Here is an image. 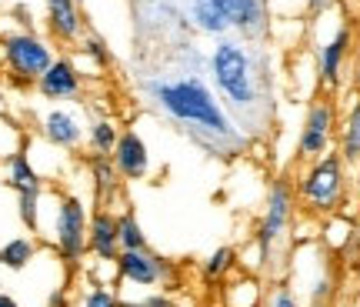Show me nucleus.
Segmentation results:
<instances>
[{
    "instance_id": "nucleus-18",
    "label": "nucleus",
    "mask_w": 360,
    "mask_h": 307,
    "mask_svg": "<svg viewBox=\"0 0 360 307\" xmlns=\"http://www.w3.org/2000/svg\"><path fill=\"white\" fill-rule=\"evenodd\" d=\"M337 154L347 161V167L360 164V97L350 104V111L340 120V130H337Z\"/></svg>"
},
{
    "instance_id": "nucleus-15",
    "label": "nucleus",
    "mask_w": 360,
    "mask_h": 307,
    "mask_svg": "<svg viewBox=\"0 0 360 307\" xmlns=\"http://www.w3.org/2000/svg\"><path fill=\"white\" fill-rule=\"evenodd\" d=\"M87 254L97 261H117L120 254V241H117V214L110 207H97L90 214L87 227Z\"/></svg>"
},
{
    "instance_id": "nucleus-2",
    "label": "nucleus",
    "mask_w": 360,
    "mask_h": 307,
    "mask_svg": "<svg viewBox=\"0 0 360 307\" xmlns=\"http://www.w3.org/2000/svg\"><path fill=\"white\" fill-rule=\"evenodd\" d=\"M260 47L264 44H247L231 34L214 40V47L207 51V80L250 141L267 130L274 114L270 74Z\"/></svg>"
},
{
    "instance_id": "nucleus-6",
    "label": "nucleus",
    "mask_w": 360,
    "mask_h": 307,
    "mask_svg": "<svg viewBox=\"0 0 360 307\" xmlns=\"http://www.w3.org/2000/svg\"><path fill=\"white\" fill-rule=\"evenodd\" d=\"M294 214H297L294 180L281 174V177L270 180L267 197H264V214H260V224H257V237H254V247L260 254V274L270 268L274 251L287 241V234L294 227Z\"/></svg>"
},
{
    "instance_id": "nucleus-30",
    "label": "nucleus",
    "mask_w": 360,
    "mask_h": 307,
    "mask_svg": "<svg viewBox=\"0 0 360 307\" xmlns=\"http://www.w3.org/2000/svg\"><path fill=\"white\" fill-rule=\"evenodd\" d=\"M327 7H334V0H307V13H314V17L327 11Z\"/></svg>"
},
{
    "instance_id": "nucleus-23",
    "label": "nucleus",
    "mask_w": 360,
    "mask_h": 307,
    "mask_svg": "<svg viewBox=\"0 0 360 307\" xmlns=\"http://www.w3.org/2000/svg\"><path fill=\"white\" fill-rule=\"evenodd\" d=\"M233 268H237V251H233V247H217V251L204 261L200 274H204L207 281H224V277H231Z\"/></svg>"
},
{
    "instance_id": "nucleus-25",
    "label": "nucleus",
    "mask_w": 360,
    "mask_h": 307,
    "mask_svg": "<svg viewBox=\"0 0 360 307\" xmlns=\"http://www.w3.org/2000/svg\"><path fill=\"white\" fill-rule=\"evenodd\" d=\"M80 307H120V294L110 291V284H94L90 281L80 294Z\"/></svg>"
},
{
    "instance_id": "nucleus-24",
    "label": "nucleus",
    "mask_w": 360,
    "mask_h": 307,
    "mask_svg": "<svg viewBox=\"0 0 360 307\" xmlns=\"http://www.w3.org/2000/svg\"><path fill=\"white\" fill-rule=\"evenodd\" d=\"M44 191H27V194H17V214L24 220L27 230H40V211H44Z\"/></svg>"
},
{
    "instance_id": "nucleus-13",
    "label": "nucleus",
    "mask_w": 360,
    "mask_h": 307,
    "mask_svg": "<svg viewBox=\"0 0 360 307\" xmlns=\"http://www.w3.org/2000/svg\"><path fill=\"white\" fill-rule=\"evenodd\" d=\"M44 24L47 37L60 47H77L87 34V17L80 0H44Z\"/></svg>"
},
{
    "instance_id": "nucleus-11",
    "label": "nucleus",
    "mask_w": 360,
    "mask_h": 307,
    "mask_svg": "<svg viewBox=\"0 0 360 307\" xmlns=\"http://www.w3.org/2000/svg\"><path fill=\"white\" fill-rule=\"evenodd\" d=\"M37 130L47 144H53L57 151L74 154L87 144V120L77 107L70 104H53L37 117Z\"/></svg>"
},
{
    "instance_id": "nucleus-29",
    "label": "nucleus",
    "mask_w": 360,
    "mask_h": 307,
    "mask_svg": "<svg viewBox=\"0 0 360 307\" xmlns=\"http://www.w3.org/2000/svg\"><path fill=\"white\" fill-rule=\"evenodd\" d=\"M47 307H70V294H67V287H53L51 297H47Z\"/></svg>"
},
{
    "instance_id": "nucleus-17",
    "label": "nucleus",
    "mask_w": 360,
    "mask_h": 307,
    "mask_svg": "<svg viewBox=\"0 0 360 307\" xmlns=\"http://www.w3.org/2000/svg\"><path fill=\"white\" fill-rule=\"evenodd\" d=\"M4 180L7 187L17 194H27V191H44V177L37 174V167L30 164L24 147H17L13 154L4 157Z\"/></svg>"
},
{
    "instance_id": "nucleus-33",
    "label": "nucleus",
    "mask_w": 360,
    "mask_h": 307,
    "mask_svg": "<svg viewBox=\"0 0 360 307\" xmlns=\"http://www.w3.org/2000/svg\"><path fill=\"white\" fill-rule=\"evenodd\" d=\"M80 4H84V0H80Z\"/></svg>"
},
{
    "instance_id": "nucleus-28",
    "label": "nucleus",
    "mask_w": 360,
    "mask_h": 307,
    "mask_svg": "<svg viewBox=\"0 0 360 307\" xmlns=\"http://www.w3.org/2000/svg\"><path fill=\"white\" fill-rule=\"evenodd\" d=\"M264 307H300V301L294 297V291H290L287 284H277V287L267 294V304Z\"/></svg>"
},
{
    "instance_id": "nucleus-1",
    "label": "nucleus",
    "mask_w": 360,
    "mask_h": 307,
    "mask_svg": "<svg viewBox=\"0 0 360 307\" xmlns=\"http://www.w3.org/2000/svg\"><path fill=\"white\" fill-rule=\"evenodd\" d=\"M184 57L167 74L143 77V97L160 117H167L174 127L184 130V137L193 141L204 154L217 161H233L247 154L250 137L237 127V120L227 114V107L214 94L207 80V57L193 44H180Z\"/></svg>"
},
{
    "instance_id": "nucleus-16",
    "label": "nucleus",
    "mask_w": 360,
    "mask_h": 307,
    "mask_svg": "<svg viewBox=\"0 0 360 307\" xmlns=\"http://www.w3.org/2000/svg\"><path fill=\"white\" fill-rule=\"evenodd\" d=\"M70 61L77 64V70L84 77L103 74L107 67L114 64V47H110V40H103L97 30H87V34L80 37V44L74 47Z\"/></svg>"
},
{
    "instance_id": "nucleus-14",
    "label": "nucleus",
    "mask_w": 360,
    "mask_h": 307,
    "mask_svg": "<svg viewBox=\"0 0 360 307\" xmlns=\"http://www.w3.org/2000/svg\"><path fill=\"white\" fill-rule=\"evenodd\" d=\"M110 161H114L120 180H143L150 174V147H147V141L134 127L120 130Z\"/></svg>"
},
{
    "instance_id": "nucleus-19",
    "label": "nucleus",
    "mask_w": 360,
    "mask_h": 307,
    "mask_svg": "<svg viewBox=\"0 0 360 307\" xmlns=\"http://www.w3.org/2000/svg\"><path fill=\"white\" fill-rule=\"evenodd\" d=\"M90 180H94V194H97L101 207H107V201H114L120 194V174L110 157H101V154L90 157Z\"/></svg>"
},
{
    "instance_id": "nucleus-21",
    "label": "nucleus",
    "mask_w": 360,
    "mask_h": 307,
    "mask_svg": "<svg viewBox=\"0 0 360 307\" xmlns=\"http://www.w3.org/2000/svg\"><path fill=\"white\" fill-rule=\"evenodd\" d=\"M34 257H37L34 237H11L7 244H0V268L7 270H24Z\"/></svg>"
},
{
    "instance_id": "nucleus-22",
    "label": "nucleus",
    "mask_w": 360,
    "mask_h": 307,
    "mask_svg": "<svg viewBox=\"0 0 360 307\" xmlns=\"http://www.w3.org/2000/svg\"><path fill=\"white\" fill-rule=\"evenodd\" d=\"M117 241H120V251H143V247H150V244H147V234H143L141 220H137L134 211L117 214Z\"/></svg>"
},
{
    "instance_id": "nucleus-4",
    "label": "nucleus",
    "mask_w": 360,
    "mask_h": 307,
    "mask_svg": "<svg viewBox=\"0 0 360 307\" xmlns=\"http://www.w3.org/2000/svg\"><path fill=\"white\" fill-rule=\"evenodd\" d=\"M347 187H350V167L337 151L323 154L317 161H307L304 170L294 177L297 204L304 207L307 214H317V218L340 214V207L347 201Z\"/></svg>"
},
{
    "instance_id": "nucleus-8",
    "label": "nucleus",
    "mask_w": 360,
    "mask_h": 307,
    "mask_svg": "<svg viewBox=\"0 0 360 307\" xmlns=\"http://www.w3.org/2000/svg\"><path fill=\"white\" fill-rule=\"evenodd\" d=\"M337 104L330 94H321V97H310L307 101V114H304V124H300V134H297V157L307 164V161H317L323 154L337 151Z\"/></svg>"
},
{
    "instance_id": "nucleus-31",
    "label": "nucleus",
    "mask_w": 360,
    "mask_h": 307,
    "mask_svg": "<svg viewBox=\"0 0 360 307\" xmlns=\"http://www.w3.org/2000/svg\"><path fill=\"white\" fill-rule=\"evenodd\" d=\"M0 307H20V304H17V297H11V294H4V291H0Z\"/></svg>"
},
{
    "instance_id": "nucleus-5",
    "label": "nucleus",
    "mask_w": 360,
    "mask_h": 307,
    "mask_svg": "<svg viewBox=\"0 0 360 307\" xmlns=\"http://www.w3.org/2000/svg\"><path fill=\"white\" fill-rule=\"evenodd\" d=\"M53 61H57V44L44 37L37 27H13L0 34V67L17 87H34Z\"/></svg>"
},
{
    "instance_id": "nucleus-3",
    "label": "nucleus",
    "mask_w": 360,
    "mask_h": 307,
    "mask_svg": "<svg viewBox=\"0 0 360 307\" xmlns=\"http://www.w3.org/2000/svg\"><path fill=\"white\" fill-rule=\"evenodd\" d=\"M184 20L204 37H240L264 44L270 34L267 0H184Z\"/></svg>"
},
{
    "instance_id": "nucleus-7",
    "label": "nucleus",
    "mask_w": 360,
    "mask_h": 307,
    "mask_svg": "<svg viewBox=\"0 0 360 307\" xmlns=\"http://www.w3.org/2000/svg\"><path fill=\"white\" fill-rule=\"evenodd\" d=\"M87 227H90L87 204L80 201L77 194H57L51 241L57 257L64 261L67 268H77L80 261L87 257Z\"/></svg>"
},
{
    "instance_id": "nucleus-9",
    "label": "nucleus",
    "mask_w": 360,
    "mask_h": 307,
    "mask_svg": "<svg viewBox=\"0 0 360 307\" xmlns=\"http://www.w3.org/2000/svg\"><path fill=\"white\" fill-rule=\"evenodd\" d=\"M117 281L134 284V287H167L177 277V268L174 261L160 257L157 251L143 247V251H120L117 254Z\"/></svg>"
},
{
    "instance_id": "nucleus-20",
    "label": "nucleus",
    "mask_w": 360,
    "mask_h": 307,
    "mask_svg": "<svg viewBox=\"0 0 360 307\" xmlns=\"http://www.w3.org/2000/svg\"><path fill=\"white\" fill-rule=\"evenodd\" d=\"M117 137H120V127H117L114 117L107 114H94L87 120V151L101 154V157H110L117 147Z\"/></svg>"
},
{
    "instance_id": "nucleus-26",
    "label": "nucleus",
    "mask_w": 360,
    "mask_h": 307,
    "mask_svg": "<svg viewBox=\"0 0 360 307\" xmlns=\"http://www.w3.org/2000/svg\"><path fill=\"white\" fill-rule=\"evenodd\" d=\"M227 304L231 307H257L260 304V284L254 277H244V281L227 291Z\"/></svg>"
},
{
    "instance_id": "nucleus-32",
    "label": "nucleus",
    "mask_w": 360,
    "mask_h": 307,
    "mask_svg": "<svg viewBox=\"0 0 360 307\" xmlns=\"http://www.w3.org/2000/svg\"><path fill=\"white\" fill-rule=\"evenodd\" d=\"M4 104H7V94H4V80H0V117H4Z\"/></svg>"
},
{
    "instance_id": "nucleus-27",
    "label": "nucleus",
    "mask_w": 360,
    "mask_h": 307,
    "mask_svg": "<svg viewBox=\"0 0 360 307\" xmlns=\"http://www.w3.org/2000/svg\"><path fill=\"white\" fill-rule=\"evenodd\" d=\"M120 307H180L177 301L164 291H154V294H143V297H130V301H120Z\"/></svg>"
},
{
    "instance_id": "nucleus-12",
    "label": "nucleus",
    "mask_w": 360,
    "mask_h": 307,
    "mask_svg": "<svg viewBox=\"0 0 360 307\" xmlns=\"http://www.w3.org/2000/svg\"><path fill=\"white\" fill-rule=\"evenodd\" d=\"M34 90L51 104H74L84 97V74L70 61V54H57V61L40 74Z\"/></svg>"
},
{
    "instance_id": "nucleus-10",
    "label": "nucleus",
    "mask_w": 360,
    "mask_h": 307,
    "mask_svg": "<svg viewBox=\"0 0 360 307\" xmlns=\"http://www.w3.org/2000/svg\"><path fill=\"white\" fill-rule=\"evenodd\" d=\"M350 51H354V30L347 20L337 17L327 37H317V80L327 90H340L344 84V70H347Z\"/></svg>"
}]
</instances>
